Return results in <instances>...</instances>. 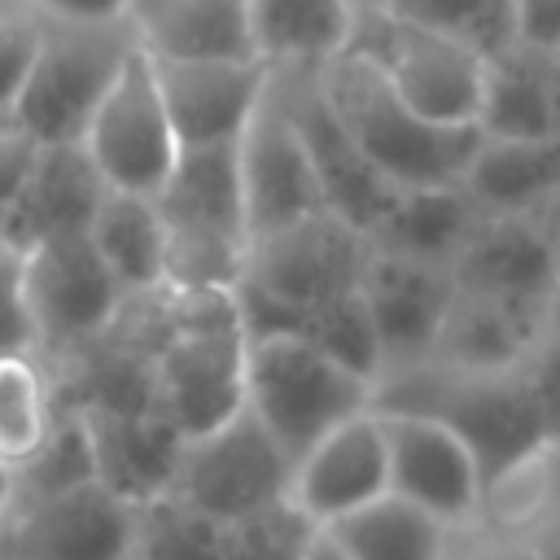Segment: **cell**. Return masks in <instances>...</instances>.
I'll return each mask as SVG.
<instances>
[{"mask_svg":"<svg viewBox=\"0 0 560 560\" xmlns=\"http://www.w3.org/2000/svg\"><path fill=\"white\" fill-rule=\"evenodd\" d=\"M136 35L127 18H48L26 88L13 105V122L39 144L83 140L96 105L131 57Z\"/></svg>","mask_w":560,"mask_h":560,"instance_id":"obj_4","label":"cell"},{"mask_svg":"<svg viewBox=\"0 0 560 560\" xmlns=\"http://www.w3.org/2000/svg\"><path fill=\"white\" fill-rule=\"evenodd\" d=\"M372 407L424 411V416L451 424L464 438V446L472 451L486 490H494L503 477H512L542 446L556 442L521 363L455 368V363H438V359H416V363L389 368L376 381Z\"/></svg>","mask_w":560,"mask_h":560,"instance_id":"obj_1","label":"cell"},{"mask_svg":"<svg viewBox=\"0 0 560 560\" xmlns=\"http://www.w3.org/2000/svg\"><path fill=\"white\" fill-rule=\"evenodd\" d=\"M346 48L363 52L416 114L451 127H477L486 83V52L477 44L398 13H372L354 22Z\"/></svg>","mask_w":560,"mask_h":560,"instance_id":"obj_6","label":"cell"},{"mask_svg":"<svg viewBox=\"0 0 560 560\" xmlns=\"http://www.w3.org/2000/svg\"><path fill=\"white\" fill-rule=\"evenodd\" d=\"M315 521L284 494L223 525V560H306Z\"/></svg>","mask_w":560,"mask_h":560,"instance_id":"obj_35","label":"cell"},{"mask_svg":"<svg viewBox=\"0 0 560 560\" xmlns=\"http://www.w3.org/2000/svg\"><path fill=\"white\" fill-rule=\"evenodd\" d=\"M385 429V455H389V490L407 494L411 503L429 508L446 525H468L486 508V481L464 446V438L424 416L402 407H376Z\"/></svg>","mask_w":560,"mask_h":560,"instance_id":"obj_11","label":"cell"},{"mask_svg":"<svg viewBox=\"0 0 560 560\" xmlns=\"http://www.w3.org/2000/svg\"><path fill=\"white\" fill-rule=\"evenodd\" d=\"M83 149L92 153V162L109 188L153 197L162 188V179L171 175V166L179 158V136L166 114L153 61L140 44L131 48V57L122 61L105 101L96 105V114L83 131Z\"/></svg>","mask_w":560,"mask_h":560,"instance_id":"obj_9","label":"cell"},{"mask_svg":"<svg viewBox=\"0 0 560 560\" xmlns=\"http://www.w3.org/2000/svg\"><path fill=\"white\" fill-rule=\"evenodd\" d=\"M534 219H538V228H542V236H547V245L556 249V262H560V192L547 206H538Z\"/></svg>","mask_w":560,"mask_h":560,"instance_id":"obj_44","label":"cell"},{"mask_svg":"<svg viewBox=\"0 0 560 560\" xmlns=\"http://www.w3.org/2000/svg\"><path fill=\"white\" fill-rule=\"evenodd\" d=\"M385 490H389V455L376 407L341 420L293 459L289 499L315 525H332L337 516L363 508Z\"/></svg>","mask_w":560,"mask_h":560,"instance_id":"obj_16","label":"cell"},{"mask_svg":"<svg viewBox=\"0 0 560 560\" xmlns=\"http://www.w3.org/2000/svg\"><path fill=\"white\" fill-rule=\"evenodd\" d=\"M22 4L48 18H118L127 9V0H22Z\"/></svg>","mask_w":560,"mask_h":560,"instance_id":"obj_43","label":"cell"},{"mask_svg":"<svg viewBox=\"0 0 560 560\" xmlns=\"http://www.w3.org/2000/svg\"><path fill=\"white\" fill-rule=\"evenodd\" d=\"M22 280H26V306L35 319L39 359L79 354L118 319L127 302L122 284L114 280L88 232L48 236L35 249H26Z\"/></svg>","mask_w":560,"mask_h":560,"instance_id":"obj_8","label":"cell"},{"mask_svg":"<svg viewBox=\"0 0 560 560\" xmlns=\"http://www.w3.org/2000/svg\"><path fill=\"white\" fill-rule=\"evenodd\" d=\"M451 276L468 293L521 306H551L560 293V262L534 214H481L451 258Z\"/></svg>","mask_w":560,"mask_h":560,"instance_id":"obj_17","label":"cell"},{"mask_svg":"<svg viewBox=\"0 0 560 560\" xmlns=\"http://www.w3.org/2000/svg\"><path fill=\"white\" fill-rule=\"evenodd\" d=\"M44 39V13H0V114H13Z\"/></svg>","mask_w":560,"mask_h":560,"instance_id":"obj_38","label":"cell"},{"mask_svg":"<svg viewBox=\"0 0 560 560\" xmlns=\"http://www.w3.org/2000/svg\"><path fill=\"white\" fill-rule=\"evenodd\" d=\"M9 249V214H4V206H0V254Z\"/></svg>","mask_w":560,"mask_h":560,"instance_id":"obj_47","label":"cell"},{"mask_svg":"<svg viewBox=\"0 0 560 560\" xmlns=\"http://www.w3.org/2000/svg\"><path fill=\"white\" fill-rule=\"evenodd\" d=\"M18 350L39 354V341H35V319L26 306L22 254L4 249L0 254V354H18Z\"/></svg>","mask_w":560,"mask_h":560,"instance_id":"obj_39","label":"cell"},{"mask_svg":"<svg viewBox=\"0 0 560 560\" xmlns=\"http://www.w3.org/2000/svg\"><path fill=\"white\" fill-rule=\"evenodd\" d=\"M122 18L158 61L258 57L245 0H127Z\"/></svg>","mask_w":560,"mask_h":560,"instance_id":"obj_22","label":"cell"},{"mask_svg":"<svg viewBox=\"0 0 560 560\" xmlns=\"http://www.w3.org/2000/svg\"><path fill=\"white\" fill-rule=\"evenodd\" d=\"M459 188L481 214H534L560 192V131L556 136H481Z\"/></svg>","mask_w":560,"mask_h":560,"instance_id":"obj_24","label":"cell"},{"mask_svg":"<svg viewBox=\"0 0 560 560\" xmlns=\"http://www.w3.org/2000/svg\"><path fill=\"white\" fill-rule=\"evenodd\" d=\"M306 341H315L328 359H337L341 368H350L354 376L363 381H381L385 372V350H381V337H376V324H372V311L363 302L359 289L341 293V298H328L319 306H306L302 315V332Z\"/></svg>","mask_w":560,"mask_h":560,"instance_id":"obj_33","label":"cell"},{"mask_svg":"<svg viewBox=\"0 0 560 560\" xmlns=\"http://www.w3.org/2000/svg\"><path fill=\"white\" fill-rule=\"evenodd\" d=\"M74 411L83 416L101 486H109L127 503H144L171 490L184 433L166 416H158L153 407H105V402H74Z\"/></svg>","mask_w":560,"mask_h":560,"instance_id":"obj_20","label":"cell"},{"mask_svg":"<svg viewBox=\"0 0 560 560\" xmlns=\"http://www.w3.org/2000/svg\"><path fill=\"white\" fill-rule=\"evenodd\" d=\"M376 385L328 359L315 341L284 332L258 337L245 354V407L271 429V438L298 459L341 420L368 411Z\"/></svg>","mask_w":560,"mask_h":560,"instance_id":"obj_5","label":"cell"},{"mask_svg":"<svg viewBox=\"0 0 560 560\" xmlns=\"http://www.w3.org/2000/svg\"><path fill=\"white\" fill-rule=\"evenodd\" d=\"M512 44L560 52V0H512Z\"/></svg>","mask_w":560,"mask_h":560,"instance_id":"obj_42","label":"cell"},{"mask_svg":"<svg viewBox=\"0 0 560 560\" xmlns=\"http://www.w3.org/2000/svg\"><path fill=\"white\" fill-rule=\"evenodd\" d=\"M481 136H556L560 131V52L503 44L486 52L477 109Z\"/></svg>","mask_w":560,"mask_h":560,"instance_id":"obj_23","label":"cell"},{"mask_svg":"<svg viewBox=\"0 0 560 560\" xmlns=\"http://www.w3.org/2000/svg\"><path fill=\"white\" fill-rule=\"evenodd\" d=\"M171 236H201L249 249V214L241 184L236 140L219 144H179V158L162 188L153 192Z\"/></svg>","mask_w":560,"mask_h":560,"instance_id":"obj_19","label":"cell"},{"mask_svg":"<svg viewBox=\"0 0 560 560\" xmlns=\"http://www.w3.org/2000/svg\"><path fill=\"white\" fill-rule=\"evenodd\" d=\"M13 508H18V468L0 459V521H9Z\"/></svg>","mask_w":560,"mask_h":560,"instance_id":"obj_46","label":"cell"},{"mask_svg":"<svg viewBox=\"0 0 560 560\" xmlns=\"http://www.w3.org/2000/svg\"><path fill=\"white\" fill-rule=\"evenodd\" d=\"M293 455L271 438V429L241 407L223 424L184 438L171 494L210 512L214 521H236L289 494Z\"/></svg>","mask_w":560,"mask_h":560,"instance_id":"obj_7","label":"cell"},{"mask_svg":"<svg viewBox=\"0 0 560 560\" xmlns=\"http://www.w3.org/2000/svg\"><path fill=\"white\" fill-rule=\"evenodd\" d=\"M254 52L271 70L324 66L354 35L350 0H245Z\"/></svg>","mask_w":560,"mask_h":560,"instance_id":"obj_27","label":"cell"},{"mask_svg":"<svg viewBox=\"0 0 560 560\" xmlns=\"http://www.w3.org/2000/svg\"><path fill=\"white\" fill-rule=\"evenodd\" d=\"M96 481V459H92V442L83 429V416L74 407H61L48 442L18 464V503H35L48 494H61L70 486Z\"/></svg>","mask_w":560,"mask_h":560,"instance_id":"obj_34","label":"cell"},{"mask_svg":"<svg viewBox=\"0 0 560 560\" xmlns=\"http://www.w3.org/2000/svg\"><path fill=\"white\" fill-rule=\"evenodd\" d=\"M372 254L376 245L368 228L324 206L271 232H258L249 241L245 276L306 311V306H319L328 298L359 289Z\"/></svg>","mask_w":560,"mask_h":560,"instance_id":"obj_10","label":"cell"},{"mask_svg":"<svg viewBox=\"0 0 560 560\" xmlns=\"http://www.w3.org/2000/svg\"><path fill=\"white\" fill-rule=\"evenodd\" d=\"M105 188L109 184L96 171L83 140L39 144V158H35L22 192L4 210L9 214V249L26 254L48 236L88 232Z\"/></svg>","mask_w":560,"mask_h":560,"instance_id":"obj_21","label":"cell"},{"mask_svg":"<svg viewBox=\"0 0 560 560\" xmlns=\"http://www.w3.org/2000/svg\"><path fill=\"white\" fill-rule=\"evenodd\" d=\"M359 293L372 311V324H376V337L385 350V372H389V368L416 363L433 350L442 315L455 293V276H451V267L376 249L359 280Z\"/></svg>","mask_w":560,"mask_h":560,"instance_id":"obj_18","label":"cell"},{"mask_svg":"<svg viewBox=\"0 0 560 560\" xmlns=\"http://www.w3.org/2000/svg\"><path fill=\"white\" fill-rule=\"evenodd\" d=\"M162 341L149 368V407L184 438L206 433L245 407V354L232 289L162 284Z\"/></svg>","mask_w":560,"mask_h":560,"instance_id":"obj_2","label":"cell"},{"mask_svg":"<svg viewBox=\"0 0 560 560\" xmlns=\"http://www.w3.org/2000/svg\"><path fill=\"white\" fill-rule=\"evenodd\" d=\"M442 560H538L529 542H521L512 529H503L499 521H490L486 512L468 525H455L451 547Z\"/></svg>","mask_w":560,"mask_h":560,"instance_id":"obj_40","label":"cell"},{"mask_svg":"<svg viewBox=\"0 0 560 560\" xmlns=\"http://www.w3.org/2000/svg\"><path fill=\"white\" fill-rule=\"evenodd\" d=\"M127 560H223V521L171 490L153 494L136 503Z\"/></svg>","mask_w":560,"mask_h":560,"instance_id":"obj_32","label":"cell"},{"mask_svg":"<svg viewBox=\"0 0 560 560\" xmlns=\"http://www.w3.org/2000/svg\"><path fill=\"white\" fill-rule=\"evenodd\" d=\"M319 88L363 158L394 184V188H420V184H459L464 166L472 162L481 144V127H451L416 114L389 79L354 48L328 57L315 66Z\"/></svg>","mask_w":560,"mask_h":560,"instance_id":"obj_3","label":"cell"},{"mask_svg":"<svg viewBox=\"0 0 560 560\" xmlns=\"http://www.w3.org/2000/svg\"><path fill=\"white\" fill-rule=\"evenodd\" d=\"M389 13L459 35L481 52L512 44V0H389Z\"/></svg>","mask_w":560,"mask_h":560,"instance_id":"obj_36","label":"cell"},{"mask_svg":"<svg viewBox=\"0 0 560 560\" xmlns=\"http://www.w3.org/2000/svg\"><path fill=\"white\" fill-rule=\"evenodd\" d=\"M306 560H354V556H350V551H346V547H341V542L319 525V529H315V538H311Z\"/></svg>","mask_w":560,"mask_h":560,"instance_id":"obj_45","label":"cell"},{"mask_svg":"<svg viewBox=\"0 0 560 560\" xmlns=\"http://www.w3.org/2000/svg\"><path fill=\"white\" fill-rule=\"evenodd\" d=\"M276 88L302 131V144L315 162L319 188L328 210L346 214L359 228H372L381 219V210L394 197V184L363 158V149L354 144V136L346 131V122L337 118V109L328 105L315 66H298V70H276Z\"/></svg>","mask_w":560,"mask_h":560,"instance_id":"obj_14","label":"cell"},{"mask_svg":"<svg viewBox=\"0 0 560 560\" xmlns=\"http://www.w3.org/2000/svg\"><path fill=\"white\" fill-rule=\"evenodd\" d=\"M9 118H13V114H0V122H9Z\"/></svg>","mask_w":560,"mask_h":560,"instance_id":"obj_48","label":"cell"},{"mask_svg":"<svg viewBox=\"0 0 560 560\" xmlns=\"http://www.w3.org/2000/svg\"><path fill=\"white\" fill-rule=\"evenodd\" d=\"M61 407L52 402V385L44 359L31 350L0 354V459L13 468L26 464L52 433Z\"/></svg>","mask_w":560,"mask_h":560,"instance_id":"obj_31","label":"cell"},{"mask_svg":"<svg viewBox=\"0 0 560 560\" xmlns=\"http://www.w3.org/2000/svg\"><path fill=\"white\" fill-rule=\"evenodd\" d=\"M149 61L179 144L241 140L276 74L262 57H201V61L149 57Z\"/></svg>","mask_w":560,"mask_h":560,"instance_id":"obj_15","label":"cell"},{"mask_svg":"<svg viewBox=\"0 0 560 560\" xmlns=\"http://www.w3.org/2000/svg\"><path fill=\"white\" fill-rule=\"evenodd\" d=\"M136 503L101 481L18 503L9 516L13 560H127Z\"/></svg>","mask_w":560,"mask_h":560,"instance_id":"obj_13","label":"cell"},{"mask_svg":"<svg viewBox=\"0 0 560 560\" xmlns=\"http://www.w3.org/2000/svg\"><path fill=\"white\" fill-rule=\"evenodd\" d=\"M88 236L127 298L166 284V223L149 192L105 188Z\"/></svg>","mask_w":560,"mask_h":560,"instance_id":"obj_28","label":"cell"},{"mask_svg":"<svg viewBox=\"0 0 560 560\" xmlns=\"http://www.w3.org/2000/svg\"><path fill=\"white\" fill-rule=\"evenodd\" d=\"M481 512L529 542L538 560H560V438L486 490Z\"/></svg>","mask_w":560,"mask_h":560,"instance_id":"obj_30","label":"cell"},{"mask_svg":"<svg viewBox=\"0 0 560 560\" xmlns=\"http://www.w3.org/2000/svg\"><path fill=\"white\" fill-rule=\"evenodd\" d=\"M324 529L354 560H442L455 534V525H446L442 516H433L398 490L368 499L363 508L337 516Z\"/></svg>","mask_w":560,"mask_h":560,"instance_id":"obj_29","label":"cell"},{"mask_svg":"<svg viewBox=\"0 0 560 560\" xmlns=\"http://www.w3.org/2000/svg\"><path fill=\"white\" fill-rule=\"evenodd\" d=\"M521 372L551 424V438H560V293L551 298V306L542 311L525 354H521Z\"/></svg>","mask_w":560,"mask_h":560,"instance_id":"obj_37","label":"cell"},{"mask_svg":"<svg viewBox=\"0 0 560 560\" xmlns=\"http://www.w3.org/2000/svg\"><path fill=\"white\" fill-rule=\"evenodd\" d=\"M35 158H39V140H35L26 127H18L13 118L0 122V206H4V210H9V201L22 192V184H26L31 166H35Z\"/></svg>","mask_w":560,"mask_h":560,"instance_id":"obj_41","label":"cell"},{"mask_svg":"<svg viewBox=\"0 0 560 560\" xmlns=\"http://www.w3.org/2000/svg\"><path fill=\"white\" fill-rule=\"evenodd\" d=\"M477 219L481 210L459 184H420V188H394L389 206L368 228V236L385 254L451 267Z\"/></svg>","mask_w":560,"mask_h":560,"instance_id":"obj_25","label":"cell"},{"mask_svg":"<svg viewBox=\"0 0 560 560\" xmlns=\"http://www.w3.org/2000/svg\"><path fill=\"white\" fill-rule=\"evenodd\" d=\"M241 149V184H245V214H249V241L258 232H271L280 223H293L311 210H324V188L315 175V162L302 144V131L276 88L254 109L249 127L236 140Z\"/></svg>","mask_w":560,"mask_h":560,"instance_id":"obj_12","label":"cell"},{"mask_svg":"<svg viewBox=\"0 0 560 560\" xmlns=\"http://www.w3.org/2000/svg\"><path fill=\"white\" fill-rule=\"evenodd\" d=\"M542 311L547 306H521V302L468 293L455 284L438 341L424 359L455 363V368H512L521 363Z\"/></svg>","mask_w":560,"mask_h":560,"instance_id":"obj_26","label":"cell"}]
</instances>
